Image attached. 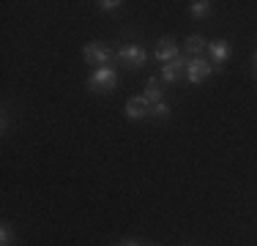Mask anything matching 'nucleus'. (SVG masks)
<instances>
[{
    "instance_id": "20e7f679",
    "label": "nucleus",
    "mask_w": 257,
    "mask_h": 246,
    "mask_svg": "<svg viewBox=\"0 0 257 246\" xmlns=\"http://www.w3.org/2000/svg\"><path fill=\"white\" fill-rule=\"evenodd\" d=\"M219 69L211 63V60H205V58H192L186 63V79L192 85H197V82H203V79H208L211 74H216Z\"/></svg>"
},
{
    "instance_id": "7ed1b4c3",
    "label": "nucleus",
    "mask_w": 257,
    "mask_h": 246,
    "mask_svg": "<svg viewBox=\"0 0 257 246\" xmlns=\"http://www.w3.org/2000/svg\"><path fill=\"white\" fill-rule=\"evenodd\" d=\"M82 58L99 69V66H109V60L115 58V52L107 44H101V41H90V44H85V49H82Z\"/></svg>"
},
{
    "instance_id": "4468645a",
    "label": "nucleus",
    "mask_w": 257,
    "mask_h": 246,
    "mask_svg": "<svg viewBox=\"0 0 257 246\" xmlns=\"http://www.w3.org/2000/svg\"><path fill=\"white\" fill-rule=\"evenodd\" d=\"M99 6H101V11H115L120 6V0H101Z\"/></svg>"
},
{
    "instance_id": "f257e3e1",
    "label": "nucleus",
    "mask_w": 257,
    "mask_h": 246,
    "mask_svg": "<svg viewBox=\"0 0 257 246\" xmlns=\"http://www.w3.org/2000/svg\"><path fill=\"white\" fill-rule=\"evenodd\" d=\"M118 85V71L112 66H99L96 71H90L88 77V90L90 93H109Z\"/></svg>"
},
{
    "instance_id": "9d476101",
    "label": "nucleus",
    "mask_w": 257,
    "mask_h": 246,
    "mask_svg": "<svg viewBox=\"0 0 257 246\" xmlns=\"http://www.w3.org/2000/svg\"><path fill=\"white\" fill-rule=\"evenodd\" d=\"M189 49V52L194 55V58H200V52H203V49H208V41L203 39V36H189L186 39V44H183Z\"/></svg>"
},
{
    "instance_id": "1a4fd4ad",
    "label": "nucleus",
    "mask_w": 257,
    "mask_h": 246,
    "mask_svg": "<svg viewBox=\"0 0 257 246\" xmlns=\"http://www.w3.org/2000/svg\"><path fill=\"white\" fill-rule=\"evenodd\" d=\"M145 98H148L151 104L164 101V90H162V79H159V77H148V79H145Z\"/></svg>"
},
{
    "instance_id": "2eb2a0df",
    "label": "nucleus",
    "mask_w": 257,
    "mask_h": 246,
    "mask_svg": "<svg viewBox=\"0 0 257 246\" xmlns=\"http://www.w3.org/2000/svg\"><path fill=\"white\" fill-rule=\"evenodd\" d=\"M254 60H257V52H254Z\"/></svg>"
},
{
    "instance_id": "6e6552de",
    "label": "nucleus",
    "mask_w": 257,
    "mask_h": 246,
    "mask_svg": "<svg viewBox=\"0 0 257 246\" xmlns=\"http://www.w3.org/2000/svg\"><path fill=\"white\" fill-rule=\"evenodd\" d=\"M208 52H211V58H213V66L219 69V66L230 58V41H224V39L211 41V44H208Z\"/></svg>"
},
{
    "instance_id": "ddd939ff",
    "label": "nucleus",
    "mask_w": 257,
    "mask_h": 246,
    "mask_svg": "<svg viewBox=\"0 0 257 246\" xmlns=\"http://www.w3.org/2000/svg\"><path fill=\"white\" fill-rule=\"evenodd\" d=\"M11 241H14V232L9 224H3L0 227V246H11Z\"/></svg>"
},
{
    "instance_id": "f8f14e48",
    "label": "nucleus",
    "mask_w": 257,
    "mask_h": 246,
    "mask_svg": "<svg viewBox=\"0 0 257 246\" xmlns=\"http://www.w3.org/2000/svg\"><path fill=\"white\" fill-rule=\"evenodd\" d=\"M151 115H154V118H159V120H164V118H170V115H173V109H170V104L159 101V104H154V107H151Z\"/></svg>"
},
{
    "instance_id": "423d86ee",
    "label": "nucleus",
    "mask_w": 257,
    "mask_h": 246,
    "mask_svg": "<svg viewBox=\"0 0 257 246\" xmlns=\"http://www.w3.org/2000/svg\"><path fill=\"white\" fill-rule=\"evenodd\" d=\"M186 63L189 60L183 58V55H178L175 60H170V63H164V69H162V82L164 85H173V82H178L181 77H186Z\"/></svg>"
},
{
    "instance_id": "9b49d317",
    "label": "nucleus",
    "mask_w": 257,
    "mask_h": 246,
    "mask_svg": "<svg viewBox=\"0 0 257 246\" xmlns=\"http://www.w3.org/2000/svg\"><path fill=\"white\" fill-rule=\"evenodd\" d=\"M189 14L197 17V20H203V17L211 14V3H208V0H197V3L189 6Z\"/></svg>"
},
{
    "instance_id": "39448f33",
    "label": "nucleus",
    "mask_w": 257,
    "mask_h": 246,
    "mask_svg": "<svg viewBox=\"0 0 257 246\" xmlns=\"http://www.w3.org/2000/svg\"><path fill=\"white\" fill-rule=\"evenodd\" d=\"M151 107H154V104H151L145 96H132L126 101V107H123V115L128 120H143V118L151 115Z\"/></svg>"
},
{
    "instance_id": "f03ea898",
    "label": "nucleus",
    "mask_w": 257,
    "mask_h": 246,
    "mask_svg": "<svg viewBox=\"0 0 257 246\" xmlns=\"http://www.w3.org/2000/svg\"><path fill=\"white\" fill-rule=\"evenodd\" d=\"M115 58H118L126 69L137 71V69H143V63L148 60V52H145V47H140V44H123V47L115 49Z\"/></svg>"
},
{
    "instance_id": "0eeeda50",
    "label": "nucleus",
    "mask_w": 257,
    "mask_h": 246,
    "mask_svg": "<svg viewBox=\"0 0 257 246\" xmlns=\"http://www.w3.org/2000/svg\"><path fill=\"white\" fill-rule=\"evenodd\" d=\"M154 55H156V60H162V63H170V60L178 58V44H175L173 39H162L156 44Z\"/></svg>"
}]
</instances>
